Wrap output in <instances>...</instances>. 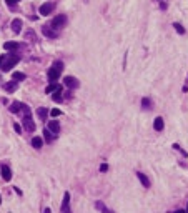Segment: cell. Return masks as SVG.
Returning a JSON list of instances; mask_svg holds the SVG:
<instances>
[{
	"instance_id": "1",
	"label": "cell",
	"mask_w": 188,
	"mask_h": 213,
	"mask_svg": "<svg viewBox=\"0 0 188 213\" xmlns=\"http://www.w3.org/2000/svg\"><path fill=\"white\" fill-rule=\"evenodd\" d=\"M62 70H63V63L55 62L54 65L50 67V70H48V82H50V83H57V80H58L60 75H62Z\"/></svg>"
},
{
	"instance_id": "2",
	"label": "cell",
	"mask_w": 188,
	"mask_h": 213,
	"mask_svg": "<svg viewBox=\"0 0 188 213\" xmlns=\"http://www.w3.org/2000/svg\"><path fill=\"white\" fill-rule=\"evenodd\" d=\"M22 112H23V120H22V123H23V127H25V130H27V132H33V130H35V123H33V120H32L30 108L25 105Z\"/></svg>"
},
{
	"instance_id": "3",
	"label": "cell",
	"mask_w": 188,
	"mask_h": 213,
	"mask_svg": "<svg viewBox=\"0 0 188 213\" xmlns=\"http://www.w3.org/2000/svg\"><path fill=\"white\" fill-rule=\"evenodd\" d=\"M19 60H20L19 55H15V53H10V55H7V58H5V62H3V65H2V68H0V70H3V72H9V70H12V67L17 65V62H19Z\"/></svg>"
},
{
	"instance_id": "4",
	"label": "cell",
	"mask_w": 188,
	"mask_h": 213,
	"mask_svg": "<svg viewBox=\"0 0 188 213\" xmlns=\"http://www.w3.org/2000/svg\"><path fill=\"white\" fill-rule=\"evenodd\" d=\"M65 23H67V17H65V15H57L55 19L52 20L50 27L54 28V30H57V28H62Z\"/></svg>"
},
{
	"instance_id": "5",
	"label": "cell",
	"mask_w": 188,
	"mask_h": 213,
	"mask_svg": "<svg viewBox=\"0 0 188 213\" xmlns=\"http://www.w3.org/2000/svg\"><path fill=\"white\" fill-rule=\"evenodd\" d=\"M62 213H72V210H70V193H68V191H65V195H63Z\"/></svg>"
},
{
	"instance_id": "6",
	"label": "cell",
	"mask_w": 188,
	"mask_h": 213,
	"mask_svg": "<svg viewBox=\"0 0 188 213\" xmlns=\"http://www.w3.org/2000/svg\"><path fill=\"white\" fill-rule=\"evenodd\" d=\"M54 9H55V5L52 2H47V3H44V5L40 7V13L42 15H50L52 12H54Z\"/></svg>"
},
{
	"instance_id": "7",
	"label": "cell",
	"mask_w": 188,
	"mask_h": 213,
	"mask_svg": "<svg viewBox=\"0 0 188 213\" xmlns=\"http://www.w3.org/2000/svg\"><path fill=\"white\" fill-rule=\"evenodd\" d=\"M42 33L48 38H57V30H54L50 25H44L42 27Z\"/></svg>"
},
{
	"instance_id": "8",
	"label": "cell",
	"mask_w": 188,
	"mask_h": 213,
	"mask_svg": "<svg viewBox=\"0 0 188 213\" xmlns=\"http://www.w3.org/2000/svg\"><path fill=\"white\" fill-rule=\"evenodd\" d=\"M63 83H65L68 88H72V90H73V88H77V87H78V80H77L75 77H70V75L63 79Z\"/></svg>"
},
{
	"instance_id": "9",
	"label": "cell",
	"mask_w": 188,
	"mask_h": 213,
	"mask_svg": "<svg viewBox=\"0 0 188 213\" xmlns=\"http://www.w3.org/2000/svg\"><path fill=\"white\" fill-rule=\"evenodd\" d=\"M0 172H2V176H3V180H5V182H10V180H12V170H10L7 165H2Z\"/></svg>"
},
{
	"instance_id": "10",
	"label": "cell",
	"mask_w": 188,
	"mask_h": 213,
	"mask_svg": "<svg viewBox=\"0 0 188 213\" xmlns=\"http://www.w3.org/2000/svg\"><path fill=\"white\" fill-rule=\"evenodd\" d=\"M48 130H50L52 133H58L60 132V123L57 122V120H50V122H48Z\"/></svg>"
},
{
	"instance_id": "11",
	"label": "cell",
	"mask_w": 188,
	"mask_h": 213,
	"mask_svg": "<svg viewBox=\"0 0 188 213\" xmlns=\"http://www.w3.org/2000/svg\"><path fill=\"white\" fill-rule=\"evenodd\" d=\"M137 176H138V180L141 182V185H143L145 188H150V180H148V176L145 175V173H140V172H137Z\"/></svg>"
},
{
	"instance_id": "12",
	"label": "cell",
	"mask_w": 188,
	"mask_h": 213,
	"mask_svg": "<svg viewBox=\"0 0 188 213\" xmlns=\"http://www.w3.org/2000/svg\"><path fill=\"white\" fill-rule=\"evenodd\" d=\"M12 30H13V33H20L22 32V20L20 19L12 20Z\"/></svg>"
},
{
	"instance_id": "13",
	"label": "cell",
	"mask_w": 188,
	"mask_h": 213,
	"mask_svg": "<svg viewBox=\"0 0 188 213\" xmlns=\"http://www.w3.org/2000/svg\"><path fill=\"white\" fill-rule=\"evenodd\" d=\"M23 106H25V105L20 103V102H13V103L10 105V112H12V113H19V112H22V110H23Z\"/></svg>"
},
{
	"instance_id": "14",
	"label": "cell",
	"mask_w": 188,
	"mask_h": 213,
	"mask_svg": "<svg viewBox=\"0 0 188 213\" xmlns=\"http://www.w3.org/2000/svg\"><path fill=\"white\" fill-rule=\"evenodd\" d=\"M163 127H165V123H163V118H162V117H157V118H155V122H153V128L157 130V132H162Z\"/></svg>"
},
{
	"instance_id": "15",
	"label": "cell",
	"mask_w": 188,
	"mask_h": 213,
	"mask_svg": "<svg viewBox=\"0 0 188 213\" xmlns=\"http://www.w3.org/2000/svg\"><path fill=\"white\" fill-rule=\"evenodd\" d=\"M95 207H97V210H98V211H102V213H113L112 210H110V208L105 207L103 201H97V203H95Z\"/></svg>"
},
{
	"instance_id": "16",
	"label": "cell",
	"mask_w": 188,
	"mask_h": 213,
	"mask_svg": "<svg viewBox=\"0 0 188 213\" xmlns=\"http://www.w3.org/2000/svg\"><path fill=\"white\" fill-rule=\"evenodd\" d=\"M3 48H5V50H17V48H19V44H17V42H5V44H3Z\"/></svg>"
},
{
	"instance_id": "17",
	"label": "cell",
	"mask_w": 188,
	"mask_h": 213,
	"mask_svg": "<svg viewBox=\"0 0 188 213\" xmlns=\"http://www.w3.org/2000/svg\"><path fill=\"white\" fill-rule=\"evenodd\" d=\"M32 145H33V148H42L44 140H42L40 137H33V138H32Z\"/></svg>"
},
{
	"instance_id": "18",
	"label": "cell",
	"mask_w": 188,
	"mask_h": 213,
	"mask_svg": "<svg viewBox=\"0 0 188 213\" xmlns=\"http://www.w3.org/2000/svg\"><path fill=\"white\" fill-rule=\"evenodd\" d=\"M60 85H57V83H50L47 88H45V93H52V92H57V90H60Z\"/></svg>"
},
{
	"instance_id": "19",
	"label": "cell",
	"mask_w": 188,
	"mask_h": 213,
	"mask_svg": "<svg viewBox=\"0 0 188 213\" xmlns=\"http://www.w3.org/2000/svg\"><path fill=\"white\" fill-rule=\"evenodd\" d=\"M3 88H5L7 92H13V90L17 88V82H15V80H13V82H9V83L3 85Z\"/></svg>"
},
{
	"instance_id": "20",
	"label": "cell",
	"mask_w": 188,
	"mask_h": 213,
	"mask_svg": "<svg viewBox=\"0 0 188 213\" xmlns=\"http://www.w3.org/2000/svg\"><path fill=\"white\" fill-rule=\"evenodd\" d=\"M13 80L15 82H20V80H25V73H22V72H13Z\"/></svg>"
},
{
	"instance_id": "21",
	"label": "cell",
	"mask_w": 188,
	"mask_h": 213,
	"mask_svg": "<svg viewBox=\"0 0 188 213\" xmlns=\"http://www.w3.org/2000/svg\"><path fill=\"white\" fill-rule=\"evenodd\" d=\"M141 106H143V110H150L151 108V100L150 98H143V100H141Z\"/></svg>"
},
{
	"instance_id": "22",
	"label": "cell",
	"mask_w": 188,
	"mask_h": 213,
	"mask_svg": "<svg viewBox=\"0 0 188 213\" xmlns=\"http://www.w3.org/2000/svg\"><path fill=\"white\" fill-rule=\"evenodd\" d=\"M37 113H38V117H40L42 120H45V118H47V115H48V110L47 108H38Z\"/></svg>"
},
{
	"instance_id": "23",
	"label": "cell",
	"mask_w": 188,
	"mask_h": 213,
	"mask_svg": "<svg viewBox=\"0 0 188 213\" xmlns=\"http://www.w3.org/2000/svg\"><path fill=\"white\" fill-rule=\"evenodd\" d=\"M52 98H54L55 102H62L63 100V97H62V88H60V90H57L54 95H52Z\"/></svg>"
},
{
	"instance_id": "24",
	"label": "cell",
	"mask_w": 188,
	"mask_h": 213,
	"mask_svg": "<svg viewBox=\"0 0 188 213\" xmlns=\"http://www.w3.org/2000/svg\"><path fill=\"white\" fill-rule=\"evenodd\" d=\"M44 135H45V140H47V141H52V140H54V135H52V132H50L48 128L44 132Z\"/></svg>"
},
{
	"instance_id": "25",
	"label": "cell",
	"mask_w": 188,
	"mask_h": 213,
	"mask_svg": "<svg viewBox=\"0 0 188 213\" xmlns=\"http://www.w3.org/2000/svg\"><path fill=\"white\" fill-rule=\"evenodd\" d=\"M173 27H175V30L178 32L180 35H183V33H185V28H183L182 25H180V23H175V25H173Z\"/></svg>"
},
{
	"instance_id": "26",
	"label": "cell",
	"mask_w": 188,
	"mask_h": 213,
	"mask_svg": "<svg viewBox=\"0 0 188 213\" xmlns=\"http://www.w3.org/2000/svg\"><path fill=\"white\" fill-rule=\"evenodd\" d=\"M50 115H52V117H58V115H62V112H60L58 108H54V110L50 112Z\"/></svg>"
},
{
	"instance_id": "27",
	"label": "cell",
	"mask_w": 188,
	"mask_h": 213,
	"mask_svg": "<svg viewBox=\"0 0 188 213\" xmlns=\"http://www.w3.org/2000/svg\"><path fill=\"white\" fill-rule=\"evenodd\" d=\"M27 38H32V40H37V37H35V33H33V32H27Z\"/></svg>"
},
{
	"instance_id": "28",
	"label": "cell",
	"mask_w": 188,
	"mask_h": 213,
	"mask_svg": "<svg viewBox=\"0 0 188 213\" xmlns=\"http://www.w3.org/2000/svg\"><path fill=\"white\" fill-rule=\"evenodd\" d=\"M13 128H15V132H17V133H20V132H22V127H20L19 123H15V125H13Z\"/></svg>"
},
{
	"instance_id": "29",
	"label": "cell",
	"mask_w": 188,
	"mask_h": 213,
	"mask_svg": "<svg viewBox=\"0 0 188 213\" xmlns=\"http://www.w3.org/2000/svg\"><path fill=\"white\" fill-rule=\"evenodd\" d=\"M5 58H7V55H0V68H2V65H3V62H5Z\"/></svg>"
},
{
	"instance_id": "30",
	"label": "cell",
	"mask_w": 188,
	"mask_h": 213,
	"mask_svg": "<svg viewBox=\"0 0 188 213\" xmlns=\"http://www.w3.org/2000/svg\"><path fill=\"white\" fill-rule=\"evenodd\" d=\"M5 2L9 3V5H15V3L19 2V0H5Z\"/></svg>"
},
{
	"instance_id": "31",
	"label": "cell",
	"mask_w": 188,
	"mask_h": 213,
	"mask_svg": "<svg viewBox=\"0 0 188 213\" xmlns=\"http://www.w3.org/2000/svg\"><path fill=\"white\" fill-rule=\"evenodd\" d=\"M100 170H102V172H107V170H108V165H105V163H103V165L100 166Z\"/></svg>"
},
{
	"instance_id": "32",
	"label": "cell",
	"mask_w": 188,
	"mask_h": 213,
	"mask_svg": "<svg viewBox=\"0 0 188 213\" xmlns=\"http://www.w3.org/2000/svg\"><path fill=\"white\" fill-rule=\"evenodd\" d=\"M44 213H50V208H45V210H44Z\"/></svg>"
},
{
	"instance_id": "33",
	"label": "cell",
	"mask_w": 188,
	"mask_h": 213,
	"mask_svg": "<svg viewBox=\"0 0 188 213\" xmlns=\"http://www.w3.org/2000/svg\"><path fill=\"white\" fill-rule=\"evenodd\" d=\"M175 213H186V211H183V210H176Z\"/></svg>"
},
{
	"instance_id": "34",
	"label": "cell",
	"mask_w": 188,
	"mask_h": 213,
	"mask_svg": "<svg viewBox=\"0 0 188 213\" xmlns=\"http://www.w3.org/2000/svg\"><path fill=\"white\" fill-rule=\"evenodd\" d=\"M186 213H188V205H186Z\"/></svg>"
},
{
	"instance_id": "35",
	"label": "cell",
	"mask_w": 188,
	"mask_h": 213,
	"mask_svg": "<svg viewBox=\"0 0 188 213\" xmlns=\"http://www.w3.org/2000/svg\"><path fill=\"white\" fill-rule=\"evenodd\" d=\"M0 203H2V197H0Z\"/></svg>"
}]
</instances>
